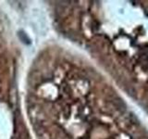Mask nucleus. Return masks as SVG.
Here are the masks:
<instances>
[{"mask_svg": "<svg viewBox=\"0 0 148 139\" xmlns=\"http://www.w3.org/2000/svg\"><path fill=\"white\" fill-rule=\"evenodd\" d=\"M18 37H20V39L22 43H24V44H30L31 43V40L29 39V37H28L27 34H24L23 32H18Z\"/></svg>", "mask_w": 148, "mask_h": 139, "instance_id": "1", "label": "nucleus"}]
</instances>
